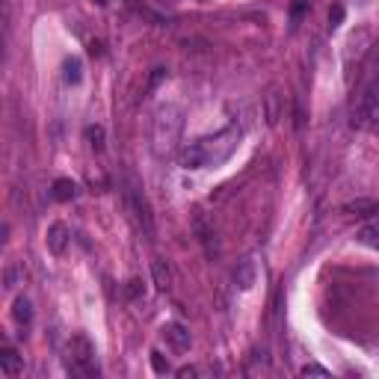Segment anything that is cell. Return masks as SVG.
<instances>
[{"mask_svg":"<svg viewBox=\"0 0 379 379\" xmlns=\"http://www.w3.org/2000/svg\"><path fill=\"white\" fill-rule=\"evenodd\" d=\"M243 131L237 124H228V128L216 131L213 137H202L196 142H187L178 151V164L184 169H210V166H223L225 160L237 151Z\"/></svg>","mask_w":379,"mask_h":379,"instance_id":"cell-1","label":"cell"},{"mask_svg":"<svg viewBox=\"0 0 379 379\" xmlns=\"http://www.w3.org/2000/svg\"><path fill=\"white\" fill-rule=\"evenodd\" d=\"M350 124L356 131H379V48L362 65V75L353 89Z\"/></svg>","mask_w":379,"mask_h":379,"instance_id":"cell-2","label":"cell"},{"mask_svg":"<svg viewBox=\"0 0 379 379\" xmlns=\"http://www.w3.org/2000/svg\"><path fill=\"white\" fill-rule=\"evenodd\" d=\"M184 110L178 104H160L151 116V151L157 157H172L181 151Z\"/></svg>","mask_w":379,"mask_h":379,"instance_id":"cell-3","label":"cell"},{"mask_svg":"<svg viewBox=\"0 0 379 379\" xmlns=\"http://www.w3.org/2000/svg\"><path fill=\"white\" fill-rule=\"evenodd\" d=\"M65 370L71 376H86V379H98L101 376V365H98V353L95 344L89 341L83 332L68 338L65 347Z\"/></svg>","mask_w":379,"mask_h":379,"instance_id":"cell-4","label":"cell"},{"mask_svg":"<svg viewBox=\"0 0 379 379\" xmlns=\"http://www.w3.org/2000/svg\"><path fill=\"white\" fill-rule=\"evenodd\" d=\"M124 202H128V210L134 213L139 234L149 243H154V216H151V205H149L146 193H142V187L134 184V181H128V187H124Z\"/></svg>","mask_w":379,"mask_h":379,"instance_id":"cell-5","label":"cell"},{"mask_svg":"<svg viewBox=\"0 0 379 379\" xmlns=\"http://www.w3.org/2000/svg\"><path fill=\"white\" fill-rule=\"evenodd\" d=\"M160 335H164V341L172 347V353H190V347H193V335H190V329L184 326V323H166L164 329H160Z\"/></svg>","mask_w":379,"mask_h":379,"instance_id":"cell-6","label":"cell"},{"mask_svg":"<svg viewBox=\"0 0 379 379\" xmlns=\"http://www.w3.org/2000/svg\"><path fill=\"white\" fill-rule=\"evenodd\" d=\"M231 279H234V287H237V291H252V287L258 284V264H255V258L237 261Z\"/></svg>","mask_w":379,"mask_h":379,"instance_id":"cell-7","label":"cell"},{"mask_svg":"<svg viewBox=\"0 0 379 379\" xmlns=\"http://www.w3.org/2000/svg\"><path fill=\"white\" fill-rule=\"evenodd\" d=\"M282 116H284V95L279 92V89H269V92L264 95V119H267L269 128H276Z\"/></svg>","mask_w":379,"mask_h":379,"instance_id":"cell-8","label":"cell"},{"mask_svg":"<svg viewBox=\"0 0 379 379\" xmlns=\"http://www.w3.org/2000/svg\"><path fill=\"white\" fill-rule=\"evenodd\" d=\"M193 231L198 234V243L205 246V252L210 258L220 255V246H216V231H213V225H208L205 216H196V220H193Z\"/></svg>","mask_w":379,"mask_h":379,"instance_id":"cell-9","label":"cell"},{"mask_svg":"<svg viewBox=\"0 0 379 379\" xmlns=\"http://www.w3.org/2000/svg\"><path fill=\"white\" fill-rule=\"evenodd\" d=\"M68 237H71V234H68V228L63 223H50L48 234H45V243L50 249V255H63L65 246H68Z\"/></svg>","mask_w":379,"mask_h":379,"instance_id":"cell-10","label":"cell"},{"mask_svg":"<svg viewBox=\"0 0 379 379\" xmlns=\"http://www.w3.org/2000/svg\"><path fill=\"white\" fill-rule=\"evenodd\" d=\"M347 216H356V220H373V216L379 213V202L376 198H356V202H347L344 208Z\"/></svg>","mask_w":379,"mask_h":379,"instance_id":"cell-11","label":"cell"},{"mask_svg":"<svg viewBox=\"0 0 379 379\" xmlns=\"http://www.w3.org/2000/svg\"><path fill=\"white\" fill-rule=\"evenodd\" d=\"M12 320L18 323V326H30L33 323V302L24 294H18L15 302H12Z\"/></svg>","mask_w":379,"mask_h":379,"instance_id":"cell-12","label":"cell"},{"mask_svg":"<svg viewBox=\"0 0 379 379\" xmlns=\"http://www.w3.org/2000/svg\"><path fill=\"white\" fill-rule=\"evenodd\" d=\"M78 184L71 181V178H57L50 187V196H53V202H71V198H78Z\"/></svg>","mask_w":379,"mask_h":379,"instance_id":"cell-13","label":"cell"},{"mask_svg":"<svg viewBox=\"0 0 379 379\" xmlns=\"http://www.w3.org/2000/svg\"><path fill=\"white\" fill-rule=\"evenodd\" d=\"M0 368H4L6 376H18L24 370V362H21V356H18L15 347H4V353H0Z\"/></svg>","mask_w":379,"mask_h":379,"instance_id":"cell-14","label":"cell"},{"mask_svg":"<svg viewBox=\"0 0 379 379\" xmlns=\"http://www.w3.org/2000/svg\"><path fill=\"white\" fill-rule=\"evenodd\" d=\"M356 240L362 243V246H368V249H373V252H379V220H373V223L358 228L356 231Z\"/></svg>","mask_w":379,"mask_h":379,"instance_id":"cell-15","label":"cell"},{"mask_svg":"<svg viewBox=\"0 0 379 379\" xmlns=\"http://www.w3.org/2000/svg\"><path fill=\"white\" fill-rule=\"evenodd\" d=\"M151 276H154V284L160 287V291H169L172 287V273H169V264L164 258L151 261Z\"/></svg>","mask_w":379,"mask_h":379,"instance_id":"cell-16","label":"cell"},{"mask_svg":"<svg viewBox=\"0 0 379 379\" xmlns=\"http://www.w3.org/2000/svg\"><path fill=\"white\" fill-rule=\"evenodd\" d=\"M63 80H65L68 86H78V83L83 80V63H80L78 57H71V60L63 63Z\"/></svg>","mask_w":379,"mask_h":379,"instance_id":"cell-17","label":"cell"},{"mask_svg":"<svg viewBox=\"0 0 379 379\" xmlns=\"http://www.w3.org/2000/svg\"><path fill=\"white\" fill-rule=\"evenodd\" d=\"M86 142L92 151H104V128L101 124H89L86 128Z\"/></svg>","mask_w":379,"mask_h":379,"instance_id":"cell-18","label":"cell"},{"mask_svg":"<svg viewBox=\"0 0 379 379\" xmlns=\"http://www.w3.org/2000/svg\"><path fill=\"white\" fill-rule=\"evenodd\" d=\"M151 368H154V373H160V376L172 370V368H169V358L160 353V350H151Z\"/></svg>","mask_w":379,"mask_h":379,"instance_id":"cell-19","label":"cell"},{"mask_svg":"<svg viewBox=\"0 0 379 379\" xmlns=\"http://www.w3.org/2000/svg\"><path fill=\"white\" fill-rule=\"evenodd\" d=\"M341 21H344V6L335 4V6L329 9V27L335 30V27H341Z\"/></svg>","mask_w":379,"mask_h":379,"instance_id":"cell-20","label":"cell"},{"mask_svg":"<svg viewBox=\"0 0 379 379\" xmlns=\"http://www.w3.org/2000/svg\"><path fill=\"white\" fill-rule=\"evenodd\" d=\"M124 294H128V299H137V297L142 294V282H139V279H131L128 287H124Z\"/></svg>","mask_w":379,"mask_h":379,"instance_id":"cell-21","label":"cell"},{"mask_svg":"<svg viewBox=\"0 0 379 379\" xmlns=\"http://www.w3.org/2000/svg\"><path fill=\"white\" fill-rule=\"evenodd\" d=\"M299 373H302V376H329V370L320 368V365H305Z\"/></svg>","mask_w":379,"mask_h":379,"instance_id":"cell-22","label":"cell"},{"mask_svg":"<svg viewBox=\"0 0 379 379\" xmlns=\"http://www.w3.org/2000/svg\"><path fill=\"white\" fill-rule=\"evenodd\" d=\"M305 9H309V4H305V0H297V4H294V9H291V15H294V27H297V21H299V15H302Z\"/></svg>","mask_w":379,"mask_h":379,"instance_id":"cell-23","label":"cell"},{"mask_svg":"<svg viewBox=\"0 0 379 379\" xmlns=\"http://www.w3.org/2000/svg\"><path fill=\"white\" fill-rule=\"evenodd\" d=\"M164 78H166V68H154V75H151V80H149V89H154Z\"/></svg>","mask_w":379,"mask_h":379,"instance_id":"cell-24","label":"cell"},{"mask_svg":"<svg viewBox=\"0 0 379 379\" xmlns=\"http://www.w3.org/2000/svg\"><path fill=\"white\" fill-rule=\"evenodd\" d=\"M178 376H181V379H187V376H196V368H181V370H178Z\"/></svg>","mask_w":379,"mask_h":379,"instance_id":"cell-25","label":"cell"},{"mask_svg":"<svg viewBox=\"0 0 379 379\" xmlns=\"http://www.w3.org/2000/svg\"><path fill=\"white\" fill-rule=\"evenodd\" d=\"M98 4H104V0H98Z\"/></svg>","mask_w":379,"mask_h":379,"instance_id":"cell-26","label":"cell"}]
</instances>
